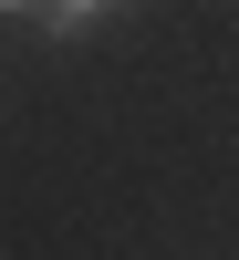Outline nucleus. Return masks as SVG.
<instances>
[{"label": "nucleus", "instance_id": "nucleus-2", "mask_svg": "<svg viewBox=\"0 0 239 260\" xmlns=\"http://www.w3.org/2000/svg\"><path fill=\"white\" fill-rule=\"evenodd\" d=\"M0 11H62V0H0Z\"/></svg>", "mask_w": 239, "mask_h": 260}, {"label": "nucleus", "instance_id": "nucleus-1", "mask_svg": "<svg viewBox=\"0 0 239 260\" xmlns=\"http://www.w3.org/2000/svg\"><path fill=\"white\" fill-rule=\"evenodd\" d=\"M94 11H104V0H62V21H94Z\"/></svg>", "mask_w": 239, "mask_h": 260}]
</instances>
